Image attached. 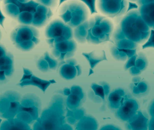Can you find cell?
<instances>
[{
  "instance_id": "7",
  "label": "cell",
  "mask_w": 154,
  "mask_h": 130,
  "mask_svg": "<svg viewBox=\"0 0 154 130\" xmlns=\"http://www.w3.org/2000/svg\"><path fill=\"white\" fill-rule=\"evenodd\" d=\"M149 113L151 117H154V102L151 104L149 109Z\"/></svg>"
},
{
  "instance_id": "2",
  "label": "cell",
  "mask_w": 154,
  "mask_h": 130,
  "mask_svg": "<svg viewBox=\"0 0 154 130\" xmlns=\"http://www.w3.org/2000/svg\"><path fill=\"white\" fill-rule=\"evenodd\" d=\"M149 120L141 112L137 114L127 122L126 127L128 130H147Z\"/></svg>"
},
{
  "instance_id": "5",
  "label": "cell",
  "mask_w": 154,
  "mask_h": 130,
  "mask_svg": "<svg viewBox=\"0 0 154 130\" xmlns=\"http://www.w3.org/2000/svg\"><path fill=\"white\" fill-rule=\"evenodd\" d=\"M100 130H120L119 128L112 125H107L103 127Z\"/></svg>"
},
{
  "instance_id": "4",
  "label": "cell",
  "mask_w": 154,
  "mask_h": 130,
  "mask_svg": "<svg viewBox=\"0 0 154 130\" xmlns=\"http://www.w3.org/2000/svg\"><path fill=\"white\" fill-rule=\"evenodd\" d=\"M149 47L154 48V30H151L149 39L144 45L142 46L143 49H145Z\"/></svg>"
},
{
  "instance_id": "6",
  "label": "cell",
  "mask_w": 154,
  "mask_h": 130,
  "mask_svg": "<svg viewBox=\"0 0 154 130\" xmlns=\"http://www.w3.org/2000/svg\"><path fill=\"white\" fill-rule=\"evenodd\" d=\"M149 130H154V117H151L149 123Z\"/></svg>"
},
{
  "instance_id": "3",
  "label": "cell",
  "mask_w": 154,
  "mask_h": 130,
  "mask_svg": "<svg viewBox=\"0 0 154 130\" xmlns=\"http://www.w3.org/2000/svg\"><path fill=\"white\" fill-rule=\"evenodd\" d=\"M124 100L123 99V92L122 91L115 92L110 97L109 102L111 108L112 109H118Z\"/></svg>"
},
{
  "instance_id": "1",
  "label": "cell",
  "mask_w": 154,
  "mask_h": 130,
  "mask_svg": "<svg viewBox=\"0 0 154 130\" xmlns=\"http://www.w3.org/2000/svg\"><path fill=\"white\" fill-rule=\"evenodd\" d=\"M138 105L135 100L124 99L117 111V116L122 121H127L131 119L138 112Z\"/></svg>"
}]
</instances>
